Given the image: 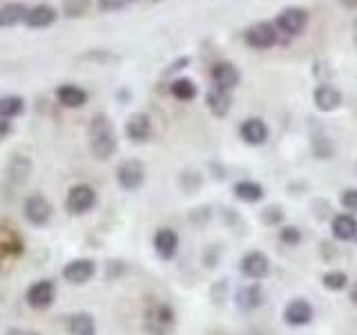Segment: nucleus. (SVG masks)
Returning a JSON list of instances; mask_svg holds the SVG:
<instances>
[{"label": "nucleus", "mask_w": 357, "mask_h": 335, "mask_svg": "<svg viewBox=\"0 0 357 335\" xmlns=\"http://www.w3.org/2000/svg\"><path fill=\"white\" fill-rule=\"evenodd\" d=\"M116 132L107 114H94L89 121V148L96 154V159L105 161L116 152Z\"/></svg>", "instance_id": "f257e3e1"}, {"label": "nucleus", "mask_w": 357, "mask_h": 335, "mask_svg": "<svg viewBox=\"0 0 357 335\" xmlns=\"http://www.w3.org/2000/svg\"><path fill=\"white\" fill-rule=\"evenodd\" d=\"M94 204H96V190L87 184L74 186L70 193H67V201H65V206L72 215H85V212L94 208Z\"/></svg>", "instance_id": "f03ea898"}, {"label": "nucleus", "mask_w": 357, "mask_h": 335, "mask_svg": "<svg viewBox=\"0 0 357 335\" xmlns=\"http://www.w3.org/2000/svg\"><path fill=\"white\" fill-rule=\"evenodd\" d=\"M174 327V313L170 306L154 304L145 311V329L152 335H165Z\"/></svg>", "instance_id": "7ed1b4c3"}, {"label": "nucleus", "mask_w": 357, "mask_h": 335, "mask_svg": "<svg viewBox=\"0 0 357 335\" xmlns=\"http://www.w3.org/2000/svg\"><path fill=\"white\" fill-rule=\"evenodd\" d=\"M277 25L273 22H255L252 27L245 29V43L252 50H268L277 43Z\"/></svg>", "instance_id": "20e7f679"}, {"label": "nucleus", "mask_w": 357, "mask_h": 335, "mask_svg": "<svg viewBox=\"0 0 357 335\" xmlns=\"http://www.w3.org/2000/svg\"><path fill=\"white\" fill-rule=\"evenodd\" d=\"M116 181L123 190H137L145 181V168L137 159H128L116 168Z\"/></svg>", "instance_id": "39448f33"}, {"label": "nucleus", "mask_w": 357, "mask_h": 335, "mask_svg": "<svg viewBox=\"0 0 357 335\" xmlns=\"http://www.w3.org/2000/svg\"><path fill=\"white\" fill-rule=\"evenodd\" d=\"M308 22V11L301 7H286L282 14L277 16V29H282L288 36H297V34L304 31Z\"/></svg>", "instance_id": "423d86ee"}, {"label": "nucleus", "mask_w": 357, "mask_h": 335, "mask_svg": "<svg viewBox=\"0 0 357 335\" xmlns=\"http://www.w3.org/2000/svg\"><path fill=\"white\" fill-rule=\"evenodd\" d=\"M22 210H25V217L29 223H33V226H45V223L50 221L52 217V206L50 201L45 199L43 195H29L25 199V206H22Z\"/></svg>", "instance_id": "0eeeda50"}, {"label": "nucleus", "mask_w": 357, "mask_h": 335, "mask_svg": "<svg viewBox=\"0 0 357 335\" xmlns=\"http://www.w3.org/2000/svg\"><path fill=\"white\" fill-rule=\"evenodd\" d=\"M56 297V286L50 279H40V282L31 284L29 290H27V302L31 308L36 311H45L52 306V302Z\"/></svg>", "instance_id": "6e6552de"}, {"label": "nucleus", "mask_w": 357, "mask_h": 335, "mask_svg": "<svg viewBox=\"0 0 357 335\" xmlns=\"http://www.w3.org/2000/svg\"><path fill=\"white\" fill-rule=\"evenodd\" d=\"M241 273L248 279H261L271 271V262L261 251H250L241 257Z\"/></svg>", "instance_id": "1a4fd4ad"}, {"label": "nucleus", "mask_w": 357, "mask_h": 335, "mask_svg": "<svg viewBox=\"0 0 357 335\" xmlns=\"http://www.w3.org/2000/svg\"><path fill=\"white\" fill-rule=\"evenodd\" d=\"M239 81H241V74L232 63L223 61V63H217L215 67H212V83H215V87L230 92V89H234L239 85Z\"/></svg>", "instance_id": "9d476101"}, {"label": "nucleus", "mask_w": 357, "mask_h": 335, "mask_svg": "<svg viewBox=\"0 0 357 335\" xmlns=\"http://www.w3.org/2000/svg\"><path fill=\"white\" fill-rule=\"evenodd\" d=\"M96 264L92 260H74L63 268V277L70 284H85L94 277Z\"/></svg>", "instance_id": "9b49d317"}, {"label": "nucleus", "mask_w": 357, "mask_h": 335, "mask_svg": "<svg viewBox=\"0 0 357 335\" xmlns=\"http://www.w3.org/2000/svg\"><path fill=\"white\" fill-rule=\"evenodd\" d=\"M284 320H286V324H290V327H304V324H308L312 320V306L301 297L288 302L284 308Z\"/></svg>", "instance_id": "f8f14e48"}, {"label": "nucleus", "mask_w": 357, "mask_h": 335, "mask_svg": "<svg viewBox=\"0 0 357 335\" xmlns=\"http://www.w3.org/2000/svg\"><path fill=\"white\" fill-rule=\"evenodd\" d=\"M126 134L128 139H132L134 143H143L150 139L152 134V121L148 114H141V112H137V114H132L126 123Z\"/></svg>", "instance_id": "ddd939ff"}, {"label": "nucleus", "mask_w": 357, "mask_h": 335, "mask_svg": "<svg viewBox=\"0 0 357 335\" xmlns=\"http://www.w3.org/2000/svg\"><path fill=\"white\" fill-rule=\"evenodd\" d=\"M154 251L161 260H172L178 251V234L172 228H161L154 234Z\"/></svg>", "instance_id": "4468645a"}, {"label": "nucleus", "mask_w": 357, "mask_h": 335, "mask_svg": "<svg viewBox=\"0 0 357 335\" xmlns=\"http://www.w3.org/2000/svg\"><path fill=\"white\" fill-rule=\"evenodd\" d=\"M56 18H59V11H56L52 5H36L29 9V14L25 18V25L29 29H45L56 22Z\"/></svg>", "instance_id": "2eb2a0df"}, {"label": "nucleus", "mask_w": 357, "mask_h": 335, "mask_svg": "<svg viewBox=\"0 0 357 335\" xmlns=\"http://www.w3.org/2000/svg\"><path fill=\"white\" fill-rule=\"evenodd\" d=\"M239 134L248 145H261L268 139V126L257 117L255 119H245L241 123V128H239Z\"/></svg>", "instance_id": "dca6fc26"}, {"label": "nucleus", "mask_w": 357, "mask_h": 335, "mask_svg": "<svg viewBox=\"0 0 357 335\" xmlns=\"http://www.w3.org/2000/svg\"><path fill=\"white\" fill-rule=\"evenodd\" d=\"M312 100H315L317 110L333 112V110H337L342 105V92L337 87H333V85H319L315 89V96H312Z\"/></svg>", "instance_id": "f3484780"}, {"label": "nucleus", "mask_w": 357, "mask_h": 335, "mask_svg": "<svg viewBox=\"0 0 357 335\" xmlns=\"http://www.w3.org/2000/svg\"><path fill=\"white\" fill-rule=\"evenodd\" d=\"M29 7L25 3H5L0 5V27H14L25 22Z\"/></svg>", "instance_id": "a211bd4d"}, {"label": "nucleus", "mask_w": 357, "mask_h": 335, "mask_svg": "<svg viewBox=\"0 0 357 335\" xmlns=\"http://www.w3.org/2000/svg\"><path fill=\"white\" fill-rule=\"evenodd\" d=\"M56 98H59V103L65 107H83L87 103V92L83 87L67 83L56 89Z\"/></svg>", "instance_id": "6ab92c4d"}, {"label": "nucleus", "mask_w": 357, "mask_h": 335, "mask_svg": "<svg viewBox=\"0 0 357 335\" xmlns=\"http://www.w3.org/2000/svg\"><path fill=\"white\" fill-rule=\"evenodd\" d=\"M333 234H335V239H340V241H349V239H355V234H357V221L353 215H337L333 219Z\"/></svg>", "instance_id": "aec40b11"}, {"label": "nucleus", "mask_w": 357, "mask_h": 335, "mask_svg": "<svg viewBox=\"0 0 357 335\" xmlns=\"http://www.w3.org/2000/svg\"><path fill=\"white\" fill-rule=\"evenodd\" d=\"M67 331L72 335H96V324L89 313H74L67 320Z\"/></svg>", "instance_id": "412c9836"}, {"label": "nucleus", "mask_w": 357, "mask_h": 335, "mask_svg": "<svg viewBox=\"0 0 357 335\" xmlns=\"http://www.w3.org/2000/svg\"><path fill=\"white\" fill-rule=\"evenodd\" d=\"M264 302V290L259 284H252V286H245V288H239L237 293V306L243 308V311H252L257 306H261Z\"/></svg>", "instance_id": "4be33fe9"}, {"label": "nucleus", "mask_w": 357, "mask_h": 335, "mask_svg": "<svg viewBox=\"0 0 357 335\" xmlns=\"http://www.w3.org/2000/svg\"><path fill=\"white\" fill-rule=\"evenodd\" d=\"M208 107L215 117H226L228 110H230V92H226V89H219V87H212L208 92Z\"/></svg>", "instance_id": "5701e85b"}, {"label": "nucleus", "mask_w": 357, "mask_h": 335, "mask_svg": "<svg viewBox=\"0 0 357 335\" xmlns=\"http://www.w3.org/2000/svg\"><path fill=\"white\" fill-rule=\"evenodd\" d=\"M234 197L245 201V204H255L264 197V188L257 181H239L234 184Z\"/></svg>", "instance_id": "b1692460"}, {"label": "nucleus", "mask_w": 357, "mask_h": 335, "mask_svg": "<svg viewBox=\"0 0 357 335\" xmlns=\"http://www.w3.org/2000/svg\"><path fill=\"white\" fill-rule=\"evenodd\" d=\"M31 172V161L27 156H14L9 163V179L14 184H25Z\"/></svg>", "instance_id": "393cba45"}, {"label": "nucleus", "mask_w": 357, "mask_h": 335, "mask_svg": "<svg viewBox=\"0 0 357 335\" xmlns=\"http://www.w3.org/2000/svg\"><path fill=\"white\" fill-rule=\"evenodd\" d=\"M22 110H25V100L20 96H14V94L0 96V117H5V119L18 117L22 114Z\"/></svg>", "instance_id": "a878e982"}, {"label": "nucleus", "mask_w": 357, "mask_h": 335, "mask_svg": "<svg viewBox=\"0 0 357 335\" xmlns=\"http://www.w3.org/2000/svg\"><path fill=\"white\" fill-rule=\"evenodd\" d=\"M170 92L178 100H192L197 96V85L195 81H190V78H176L170 85Z\"/></svg>", "instance_id": "bb28decb"}, {"label": "nucleus", "mask_w": 357, "mask_h": 335, "mask_svg": "<svg viewBox=\"0 0 357 335\" xmlns=\"http://www.w3.org/2000/svg\"><path fill=\"white\" fill-rule=\"evenodd\" d=\"M89 7H92L89 0H65L63 3V11L67 18H81L87 14Z\"/></svg>", "instance_id": "cd10ccee"}, {"label": "nucleus", "mask_w": 357, "mask_h": 335, "mask_svg": "<svg viewBox=\"0 0 357 335\" xmlns=\"http://www.w3.org/2000/svg\"><path fill=\"white\" fill-rule=\"evenodd\" d=\"M321 284L328 290H344L346 286H349V275L342 273V271H331L321 277Z\"/></svg>", "instance_id": "c85d7f7f"}, {"label": "nucleus", "mask_w": 357, "mask_h": 335, "mask_svg": "<svg viewBox=\"0 0 357 335\" xmlns=\"http://www.w3.org/2000/svg\"><path fill=\"white\" fill-rule=\"evenodd\" d=\"M279 239H282L286 246H297L301 241V232L297 226H286V228H282V232H279Z\"/></svg>", "instance_id": "c756f323"}, {"label": "nucleus", "mask_w": 357, "mask_h": 335, "mask_svg": "<svg viewBox=\"0 0 357 335\" xmlns=\"http://www.w3.org/2000/svg\"><path fill=\"white\" fill-rule=\"evenodd\" d=\"M340 201H342V206H344L346 210H353V212H357V188H349V190H344L342 197H340Z\"/></svg>", "instance_id": "7c9ffc66"}, {"label": "nucleus", "mask_w": 357, "mask_h": 335, "mask_svg": "<svg viewBox=\"0 0 357 335\" xmlns=\"http://www.w3.org/2000/svg\"><path fill=\"white\" fill-rule=\"evenodd\" d=\"M126 7V0H98V9L100 11H119Z\"/></svg>", "instance_id": "2f4dec72"}, {"label": "nucleus", "mask_w": 357, "mask_h": 335, "mask_svg": "<svg viewBox=\"0 0 357 335\" xmlns=\"http://www.w3.org/2000/svg\"><path fill=\"white\" fill-rule=\"evenodd\" d=\"M282 210H279V208H266L264 210V221L266 223H279V221H282Z\"/></svg>", "instance_id": "473e14b6"}, {"label": "nucleus", "mask_w": 357, "mask_h": 335, "mask_svg": "<svg viewBox=\"0 0 357 335\" xmlns=\"http://www.w3.org/2000/svg\"><path fill=\"white\" fill-rule=\"evenodd\" d=\"M9 128H11V126H9V121H7L5 117H0V137H5V134L9 132Z\"/></svg>", "instance_id": "72a5a7b5"}, {"label": "nucleus", "mask_w": 357, "mask_h": 335, "mask_svg": "<svg viewBox=\"0 0 357 335\" xmlns=\"http://www.w3.org/2000/svg\"><path fill=\"white\" fill-rule=\"evenodd\" d=\"M9 335H38V333H33V331H9Z\"/></svg>", "instance_id": "f704fd0d"}, {"label": "nucleus", "mask_w": 357, "mask_h": 335, "mask_svg": "<svg viewBox=\"0 0 357 335\" xmlns=\"http://www.w3.org/2000/svg\"><path fill=\"white\" fill-rule=\"evenodd\" d=\"M340 3L346 7H357V0H340Z\"/></svg>", "instance_id": "c9c22d12"}, {"label": "nucleus", "mask_w": 357, "mask_h": 335, "mask_svg": "<svg viewBox=\"0 0 357 335\" xmlns=\"http://www.w3.org/2000/svg\"><path fill=\"white\" fill-rule=\"evenodd\" d=\"M351 299H353V304H357V284L351 288Z\"/></svg>", "instance_id": "e433bc0d"}, {"label": "nucleus", "mask_w": 357, "mask_h": 335, "mask_svg": "<svg viewBox=\"0 0 357 335\" xmlns=\"http://www.w3.org/2000/svg\"><path fill=\"white\" fill-rule=\"evenodd\" d=\"M126 3H134V0H126Z\"/></svg>", "instance_id": "4c0bfd02"}, {"label": "nucleus", "mask_w": 357, "mask_h": 335, "mask_svg": "<svg viewBox=\"0 0 357 335\" xmlns=\"http://www.w3.org/2000/svg\"><path fill=\"white\" fill-rule=\"evenodd\" d=\"M355 43H357V34H355Z\"/></svg>", "instance_id": "58836bf2"}, {"label": "nucleus", "mask_w": 357, "mask_h": 335, "mask_svg": "<svg viewBox=\"0 0 357 335\" xmlns=\"http://www.w3.org/2000/svg\"><path fill=\"white\" fill-rule=\"evenodd\" d=\"M355 239H357V234H355Z\"/></svg>", "instance_id": "ea45409f"}]
</instances>
